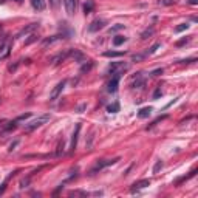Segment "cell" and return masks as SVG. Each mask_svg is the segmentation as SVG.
I'll list each match as a JSON object with an SVG mask.
<instances>
[{"instance_id":"obj_1","label":"cell","mask_w":198,"mask_h":198,"mask_svg":"<svg viewBox=\"0 0 198 198\" xmlns=\"http://www.w3.org/2000/svg\"><path fill=\"white\" fill-rule=\"evenodd\" d=\"M50 119H51V115H48V113L41 115L39 118H36V119H33V121H30V122L25 124V131H33V130H36L37 127H41V125H44L45 122H48Z\"/></svg>"},{"instance_id":"obj_2","label":"cell","mask_w":198,"mask_h":198,"mask_svg":"<svg viewBox=\"0 0 198 198\" xmlns=\"http://www.w3.org/2000/svg\"><path fill=\"white\" fill-rule=\"evenodd\" d=\"M118 161H119V158H113V160H99V161L95 164V167L90 170V175H95V174L99 172V170H102V169H105V167H109V166L116 164Z\"/></svg>"},{"instance_id":"obj_3","label":"cell","mask_w":198,"mask_h":198,"mask_svg":"<svg viewBox=\"0 0 198 198\" xmlns=\"http://www.w3.org/2000/svg\"><path fill=\"white\" fill-rule=\"evenodd\" d=\"M11 48H12V44L6 39H2L0 42V59H6L11 53Z\"/></svg>"},{"instance_id":"obj_4","label":"cell","mask_w":198,"mask_h":198,"mask_svg":"<svg viewBox=\"0 0 198 198\" xmlns=\"http://www.w3.org/2000/svg\"><path fill=\"white\" fill-rule=\"evenodd\" d=\"M128 68V63H124V62H113L110 67H109V73H112V74H115V73H122V71H125Z\"/></svg>"},{"instance_id":"obj_5","label":"cell","mask_w":198,"mask_h":198,"mask_svg":"<svg viewBox=\"0 0 198 198\" xmlns=\"http://www.w3.org/2000/svg\"><path fill=\"white\" fill-rule=\"evenodd\" d=\"M65 85H67V81L63 79V81H60L54 88H53V90H51V93H50V101H56V99L59 98V95L62 93V90L65 88Z\"/></svg>"},{"instance_id":"obj_6","label":"cell","mask_w":198,"mask_h":198,"mask_svg":"<svg viewBox=\"0 0 198 198\" xmlns=\"http://www.w3.org/2000/svg\"><path fill=\"white\" fill-rule=\"evenodd\" d=\"M104 26H105V20H104V19H96V20H93V22L90 23L88 31H90V33H96V31L102 30Z\"/></svg>"},{"instance_id":"obj_7","label":"cell","mask_w":198,"mask_h":198,"mask_svg":"<svg viewBox=\"0 0 198 198\" xmlns=\"http://www.w3.org/2000/svg\"><path fill=\"white\" fill-rule=\"evenodd\" d=\"M119 77H121V74H119V73H115V74H113V77L110 79V82H109V85H107V90L110 91V93H115V91L118 90V84H119Z\"/></svg>"},{"instance_id":"obj_8","label":"cell","mask_w":198,"mask_h":198,"mask_svg":"<svg viewBox=\"0 0 198 198\" xmlns=\"http://www.w3.org/2000/svg\"><path fill=\"white\" fill-rule=\"evenodd\" d=\"M79 131H81V124L76 125V130L73 131L71 135V142H70V153H73L76 150V146H77V138H79Z\"/></svg>"},{"instance_id":"obj_9","label":"cell","mask_w":198,"mask_h":198,"mask_svg":"<svg viewBox=\"0 0 198 198\" xmlns=\"http://www.w3.org/2000/svg\"><path fill=\"white\" fill-rule=\"evenodd\" d=\"M147 186H150V180H141L131 184V192H138L141 189H146Z\"/></svg>"},{"instance_id":"obj_10","label":"cell","mask_w":198,"mask_h":198,"mask_svg":"<svg viewBox=\"0 0 198 198\" xmlns=\"http://www.w3.org/2000/svg\"><path fill=\"white\" fill-rule=\"evenodd\" d=\"M63 3H65L67 14H68V16H73L74 11H76V6H77V0H63Z\"/></svg>"},{"instance_id":"obj_11","label":"cell","mask_w":198,"mask_h":198,"mask_svg":"<svg viewBox=\"0 0 198 198\" xmlns=\"http://www.w3.org/2000/svg\"><path fill=\"white\" fill-rule=\"evenodd\" d=\"M37 26H39V23H36V22H34V23H30L28 26H25L23 30H20V31L17 33V36H16V37H17V39H20V37H23V36H26V34H30L31 31H34V30L37 28Z\"/></svg>"},{"instance_id":"obj_12","label":"cell","mask_w":198,"mask_h":198,"mask_svg":"<svg viewBox=\"0 0 198 198\" xmlns=\"http://www.w3.org/2000/svg\"><path fill=\"white\" fill-rule=\"evenodd\" d=\"M70 53H71V50H68V51H65V53H60V54H57L56 57H53V65H57V63H60V62H63L65 59H67V57L70 56Z\"/></svg>"},{"instance_id":"obj_13","label":"cell","mask_w":198,"mask_h":198,"mask_svg":"<svg viewBox=\"0 0 198 198\" xmlns=\"http://www.w3.org/2000/svg\"><path fill=\"white\" fill-rule=\"evenodd\" d=\"M31 6L36 11H44L45 9V0H31Z\"/></svg>"},{"instance_id":"obj_14","label":"cell","mask_w":198,"mask_h":198,"mask_svg":"<svg viewBox=\"0 0 198 198\" xmlns=\"http://www.w3.org/2000/svg\"><path fill=\"white\" fill-rule=\"evenodd\" d=\"M150 113H152V107H144V109H141L138 112V116L141 118V119H144V118H149Z\"/></svg>"},{"instance_id":"obj_15","label":"cell","mask_w":198,"mask_h":198,"mask_svg":"<svg viewBox=\"0 0 198 198\" xmlns=\"http://www.w3.org/2000/svg\"><path fill=\"white\" fill-rule=\"evenodd\" d=\"M93 9H95V2L93 0H87V3L84 5V12L85 14H90Z\"/></svg>"},{"instance_id":"obj_16","label":"cell","mask_w":198,"mask_h":198,"mask_svg":"<svg viewBox=\"0 0 198 198\" xmlns=\"http://www.w3.org/2000/svg\"><path fill=\"white\" fill-rule=\"evenodd\" d=\"M107 112L109 113H118V112H119V102H113V104H109L107 105Z\"/></svg>"},{"instance_id":"obj_17","label":"cell","mask_w":198,"mask_h":198,"mask_svg":"<svg viewBox=\"0 0 198 198\" xmlns=\"http://www.w3.org/2000/svg\"><path fill=\"white\" fill-rule=\"evenodd\" d=\"M104 56L105 57H121L124 56V51H105Z\"/></svg>"},{"instance_id":"obj_18","label":"cell","mask_w":198,"mask_h":198,"mask_svg":"<svg viewBox=\"0 0 198 198\" xmlns=\"http://www.w3.org/2000/svg\"><path fill=\"white\" fill-rule=\"evenodd\" d=\"M153 33H155V28H153V26H150V28H147L146 31L141 34V39H149L150 36H153Z\"/></svg>"},{"instance_id":"obj_19","label":"cell","mask_w":198,"mask_h":198,"mask_svg":"<svg viewBox=\"0 0 198 198\" xmlns=\"http://www.w3.org/2000/svg\"><path fill=\"white\" fill-rule=\"evenodd\" d=\"M127 41V39L124 37V36H116L115 39H113V45H116V47H119V45H122L124 42Z\"/></svg>"},{"instance_id":"obj_20","label":"cell","mask_w":198,"mask_h":198,"mask_svg":"<svg viewBox=\"0 0 198 198\" xmlns=\"http://www.w3.org/2000/svg\"><path fill=\"white\" fill-rule=\"evenodd\" d=\"M93 65H95V62H88V63H84L82 67H81V73H85V71H90L91 68H93Z\"/></svg>"},{"instance_id":"obj_21","label":"cell","mask_w":198,"mask_h":198,"mask_svg":"<svg viewBox=\"0 0 198 198\" xmlns=\"http://www.w3.org/2000/svg\"><path fill=\"white\" fill-rule=\"evenodd\" d=\"M161 169H163V161H161V160H158V161L155 163V166H153V170H152V172H153V174H158Z\"/></svg>"},{"instance_id":"obj_22","label":"cell","mask_w":198,"mask_h":198,"mask_svg":"<svg viewBox=\"0 0 198 198\" xmlns=\"http://www.w3.org/2000/svg\"><path fill=\"white\" fill-rule=\"evenodd\" d=\"M189 26H190L189 23H181L180 26H177V28H175V33H183V31H186Z\"/></svg>"},{"instance_id":"obj_23","label":"cell","mask_w":198,"mask_h":198,"mask_svg":"<svg viewBox=\"0 0 198 198\" xmlns=\"http://www.w3.org/2000/svg\"><path fill=\"white\" fill-rule=\"evenodd\" d=\"M160 47H161V44H155V45H152V47L146 51V54H147V56H149V54H153V53H156V50L160 48Z\"/></svg>"},{"instance_id":"obj_24","label":"cell","mask_w":198,"mask_h":198,"mask_svg":"<svg viewBox=\"0 0 198 198\" xmlns=\"http://www.w3.org/2000/svg\"><path fill=\"white\" fill-rule=\"evenodd\" d=\"M17 127V121H11V122H8V125L3 128V131H9V130H14Z\"/></svg>"},{"instance_id":"obj_25","label":"cell","mask_w":198,"mask_h":198,"mask_svg":"<svg viewBox=\"0 0 198 198\" xmlns=\"http://www.w3.org/2000/svg\"><path fill=\"white\" fill-rule=\"evenodd\" d=\"M146 53H142V54H135V56H131V60L133 62H139V60H142V59H146Z\"/></svg>"},{"instance_id":"obj_26","label":"cell","mask_w":198,"mask_h":198,"mask_svg":"<svg viewBox=\"0 0 198 198\" xmlns=\"http://www.w3.org/2000/svg\"><path fill=\"white\" fill-rule=\"evenodd\" d=\"M158 3H160V5H164V6H170V5L175 3V0H160Z\"/></svg>"},{"instance_id":"obj_27","label":"cell","mask_w":198,"mask_h":198,"mask_svg":"<svg viewBox=\"0 0 198 198\" xmlns=\"http://www.w3.org/2000/svg\"><path fill=\"white\" fill-rule=\"evenodd\" d=\"M136 77H138V79H136V81L133 82V87H139V85H144V81H142V79H141V76H139V73L136 74Z\"/></svg>"},{"instance_id":"obj_28","label":"cell","mask_w":198,"mask_h":198,"mask_svg":"<svg viewBox=\"0 0 198 198\" xmlns=\"http://www.w3.org/2000/svg\"><path fill=\"white\" fill-rule=\"evenodd\" d=\"M122 28H124V25L118 23V25H115V26H112V28H110V33H116V31H119V30H122Z\"/></svg>"},{"instance_id":"obj_29","label":"cell","mask_w":198,"mask_h":198,"mask_svg":"<svg viewBox=\"0 0 198 198\" xmlns=\"http://www.w3.org/2000/svg\"><path fill=\"white\" fill-rule=\"evenodd\" d=\"M34 41H37V36H36V34H31L28 41H25V45H30V44H33Z\"/></svg>"},{"instance_id":"obj_30","label":"cell","mask_w":198,"mask_h":198,"mask_svg":"<svg viewBox=\"0 0 198 198\" xmlns=\"http://www.w3.org/2000/svg\"><path fill=\"white\" fill-rule=\"evenodd\" d=\"M63 153V142L62 144H59V146H57V150H56V156H60Z\"/></svg>"},{"instance_id":"obj_31","label":"cell","mask_w":198,"mask_h":198,"mask_svg":"<svg viewBox=\"0 0 198 198\" xmlns=\"http://www.w3.org/2000/svg\"><path fill=\"white\" fill-rule=\"evenodd\" d=\"M161 96V88L160 87H158L155 91H153V99H158V98H160Z\"/></svg>"},{"instance_id":"obj_32","label":"cell","mask_w":198,"mask_h":198,"mask_svg":"<svg viewBox=\"0 0 198 198\" xmlns=\"http://www.w3.org/2000/svg\"><path fill=\"white\" fill-rule=\"evenodd\" d=\"M59 3H60V0H50V5H51L53 8H54V9L59 6Z\"/></svg>"},{"instance_id":"obj_33","label":"cell","mask_w":198,"mask_h":198,"mask_svg":"<svg viewBox=\"0 0 198 198\" xmlns=\"http://www.w3.org/2000/svg\"><path fill=\"white\" fill-rule=\"evenodd\" d=\"M28 184H30V177L26 178V180H23V181H20V187L23 189V187H26V186H28Z\"/></svg>"},{"instance_id":"obj_34","label":"cell","mask_w":198,"mask_h":198,"mask_svg":"<svg viewBox=\"0 0 198 198\" xmlns=\"http://www.w3.org/2000/svg\"><path fill=\"white\" fill-rule=\"evenodd\" d=\"M187 42H189V39H187V37H184V39H181V41H178V42H177V45H178V47H181V45L187 44Z\"/></svg>"},{"instance_id":"obj_35","label":"cell","mask_w":198,"mask_h":198,"mask_svg":"<svg viewBox=\"0 0 198 198\" xmlns=\"http://www.w3.org/2000/svg\"><path fill=\"white\" fill-rule=\"evenodd\" d=\"M150 74H152V76H158V74H163V68H158V70H155V71H152Z\"/></svg>"},{"instance_id":"obj_36","label":"cell","mask_w":198,"mask_h":198,"mask_svg":"<svg viewBox=\"0 0 198 198\" xmlns=\"http://www.w3.org/2000/svg\"><path fill=\"white\" fill-rule=\"evenodd\" d=\"M6 183H8V180H6V181L2 184V186H0V195H2V193L5 192V189H6Z\"/></svg>"},{"instance_id":"obj_37","label":"cell","mask_w":198,"mask_h":198,"mask_svg":"<svg viewBox=\"0 0 198 198\" xmlns=\"http://www.w3.org/2000/svg\"><path fill=\"white\" fill-rule=\"evenodd\" d=\"M17 144H19V141H14V142H12L11 146H9V149H8V150H9V152H12V150H14V147L17 146Z\"/></svg>"},{"instance_id":"obj_38","label":"cell","mask_w":198,"mask_h":198,"mask_svg":"<svg viewBox=\"0 0 198 198\" xmlns=\"http://www.w3.org/2000/svg\"><path fill=\"white\" fill-rule=\"evenodd\" d=\"M85 107H87V105H85V104H82V105H79V109H77V112H79V113H82V110H84Z\"/></svg>"},{"instance_id":"obj_39","label":"cell","mask_w":198,"mask_h":198,"mask_svg":"<svg viewBox=\"0 0 198 198\" xmlns=\"http://www.w3.org/2000/svg\"><path fill=\"white\" fill-rule=\"evenodd\" d=\"M190 5H198V0H189Z\"/></svg>"},{"instance_id":"obj_40","label":"cell","mask_w":198,"mask_h":198,"mask_svg":"<svg viewBox=\"0 0 198 198\" xmlns=\"http://www.w3.org/2000/svg\"><path fill=\"white\" fill-rule=\"evenodd\" d=\"M5 2H6V0H0V5H3Z\"/></svg>"},{"instance_id":"obj_41","label":"cell","mask_w":198,"mask_h":198,"mask_svg":"<svg viewBox=\"0 0 198 198\" xmlns=\"http://www.w3.org/2000/svg\"><path fill=\"white\" fill-rule=\"evenodd\" d=\"M16 2H17V3H22V2H23V0H16Z\"/></svg>"}]
</instances>
